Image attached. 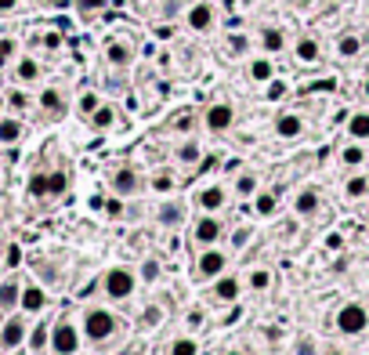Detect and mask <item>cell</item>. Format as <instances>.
Masks as SVG:
<instances>
[{
  "mask_svg": "<svg viewBox=\"0 0 369 355\" xmlns=\"http://www.w3.org/2000/svg\"><path fill=\"white\" fill-rule=\"evenodd\" d=\"M83 337L87 341H95V344H105L109 337L116 333V316L109 308H87L83 312Z\"/></svg>",
  "mask_w": 369,
  "mask_h": 355,
  "instance_id": "6da1fadb",
  "label": "cell"
},
{
  "mask_svg": "<svg viewBox=\"0 0 369 355\" xmlns=\"http://www.w3.org/2000/svg\"><path fill=\"white\" fill-rule=\"evenodd\" d=\"M185 26L192 29V33H214V26H217V8H214V0H195V4H188V11H185Z\"/></svg>",
  "mask_w": 369,
  "mask_h": 355,
  "instance_id": "7a4b0ae2",
  "label": "cell"
},
{
  "mask_svg": "<svg viewBox=\"0 0 369 355\" xmlns=\"http://www.w3.org/2000/svg\"><path fill=\"white\" fill-rule=\"evenodd\" d=\"M365 326H369V308H365V305L351 301V305H344V308L337 312V330L344 333V337L365 333Z\"/></svg>",
  "mask_w": 369,
  "mask_h": 355,
  "instance_id": "3957f363",
  "label": "cell"
},
{
  "mask_svg": "<svg viewBox=\"0 0 369 355\" xmlns=\"http://www.w3.org/2000/svg\"><path fill=\"white\" fill-rule=\"evenodd\" d=\"M134 272L130 268H123V265H116V268H109L105 272V294L113 298V301H127L130 294H134Z\"/></svg>",
  "mask_w": 369,
  "mask_h": 355,
  "instance_id": "277c9868",
  "label": "cell"
},
{
  "mask_svg": "<svg viewBox=\"0 0 369 355\" xmlns=\"http://www.w3.org/2000/svg\"><path fill=\"white\" fill-rule=\"evenodd\" d=\"M80 337H83V330H76L73 323H55L51 326V351L55 355H76Z\"/></svg>",
  "mask_w": 369,
  "mask_h": 355,
  "instance_id": "5b68a950",
  "label": "cell"
},
{
  "mask_svg": "<svg viewBox=\"0 0 369 355\" xmlns=\"http://www.w3.org/2000/svg\"><path fill=\"white\" fill-rule=\"evenodd\" d=\"M203 127L210 134H225L235 127V109L228 106V102H214V106L203 109Z\"/></svg>",
  "mask_w": 369,
  "mask_h": 355,
  "instance_id": "8992f818",
  "label": "cell"
},
{
  "mask_svg": "<svg viewBox=\"0 0 369 355\" xmlns=\"http://www.w3.org/2000/svg\"><path fill=\"white\" fill-rule=\"evenodd\" d=\"M105 62H109L113 69H127L130 62H134V40L123 36V33L113 36V40L105 44Z\"/></svg>",
  "mask_w": 369,
  "mask_h": 355,
  "instance_id": "52a82bcc",
  "label": "cell"
},
{
  "mask_svg": "<svg viewBox=\"0 0 369 355\" xmlns=\"http://www.w3.org/2000/svg\"><path fill=\"white\" fill-rule=\"evenodd\" d=\"M221 236H225V225L217 221L214 214H203L200 221L192 225V243L200 246V250H203V246H214V243L221 239Z\"/></svg>",
  "mask_w": 369,
  "mask_h": 355,
  "instance_id": "ba28073f",
  "label": "cell"
},
{
  "mask_svg": "<svg viewBox=\"0 0 369 355\" xmlns=\"http://www.w3.org/2000/svg\"><path fill=\"white\" fill-rule=\"evenodd\" d=\"M228 268V254L225 250H217V246H203V254L200 261H195V272H200L203 279H217Z\"/></svg>",
  "mask_w": 369,
  "mask_h": 355,
  "instance_id": "9c48e42d",
  "label": "cell"
},
{
  "mask_svg": "<svg viewBox=\"0 0 369 355\" xmlns=\"http://www.w3.org/2000/svg\"><path fill=\"white\" fill-rule=\"evenodd\" d=\"M109 185H113L116 196H134L141 189V174L134 171V167H116L113 178H109Z\"/></svg>",
  "mask_w": 369,
  "mask_h": 355,
  "instance_id": "30bf717a",
  "label": "cell"
},
{
  "mask_svg": "<svg viewBox=\"0 0 369 355\" xmlns=\"http://www.w3.org/2000/svg\"><path fill=\"white\" fill-rule=\"evenodd\" d=\"M293 58L300 62V66H319V62H322V44L315 36L304 33V36L293 40Z\"/></svg>",
  "mask_w": 369,
  "mask_h": 355,
  "instance_id": "8fae6325",
  "label": "cell"
},
{
  "mask_svg": "<svg viewBox=\"0 0 369 355\" xmlns=\"http://www.w3.org/2000/svg\"><path fill=\"white\" fill-rule=\"evenodd\" d=\"M246 76H250L253 83H260V88H268V83L275 80V62H272V55H257V58H250Z\"/></svg>",
  "mask_w": 369,
  "mask_h": 355,
  "instance_id": "7c38bea8",
  "label": "cell"
},
{
  "mask_svg": "<svg viewBox=\"0 0 369 355\" xmlns=\"http://www.w3.org/2000/svg\"><path fill=\"white\" fill-rule=\"evenodd\" d=\"M22 341H26V319H8L4 326H0V348L4 351H15Z\"/></svg>",
  "mask_w": 369,
  "mask_h": 355,
  "instance_id": "4fadbf2b",
  "label": "cell"
},
{
  "mask_svg": "<svg viewBox=\"0 0 369 355\" xmlns=\"http://www.w3.org/2000/svg\"><path fill=\"white\" fill-rule=\"evenodd\" d=\"M36 106H40L43 113H48V116H62V113H65V95H62L58 83H48V88L40 91Z\"/></svg>",
  "mask_w": 369,
  "mask_h": 355,
  "instance_id": "5bb4252c",
  "label": "cell"
},
{
  "mask_svg": "<svg viewBox=\"0 0 369 355\" xmlns=\"http://www.w3.org/2000/svg\"><path fill=\"white\" fill-rule=\"evenodd\" d=\"M275 134H279V138H286V141L300 138V134H304V120H300L297 113H290V109H286V113H279V116H275Z\"/></svg>",
  "mask_w": 369,
  "mask_h": 355,
  "instance_id": "9a60e30c",
  "label": "cell"
},
{
  "mask_svg": "<svg viewBox=\"0 0 369 355\" xmlns=\"http://www.w3.org/2000/svg\"><path fill=\"white\" fill-rule=\"evenodd\" d=\"M225 200H228V193L221 189V185H207V189H200L195 193V203H200V211H221L225 207Z\"/></svg>",
  "mask_w": 369,
  "mask_h": 355,
  "instance_id": "2e32d148",
  "label": "cell"
},
{
  "mask_svg": "<svg viewBox=\"0 0 369 355\" xmlns=\"http://www.w3.org/2000/svg\"><path fill=\"white\" fill-rule=\"evenodd\" d=\"M286 44H290V40H286V33H282L279 26H265V29H260V51H265V55L286 51Z\"/></svg>",
  "mask_w": 369,
  "mask_h": 355,
  "instance_id": "e0dca14e",
  "label": "cell"
},
{
  "mask_svg": "<svg viewBox=\"0 0 369 355\" xmlns=\"http://www.w3.org/2000/svg\"><path fill=\"white\" fill-rule=\"evenodd\" d=\"M319 207H322L319 189H300V193H297V200H293V211H297L300 218H312V214H319Z\"/></svg>",
  "mask_w": 369,
  "mask_h": 355,
  "instance_id": "ac0fdd59",
  "label": "cell"
},
{
  "mask_svg": "<svg viewBox=\"0 0 369 355\" xmlns=\"http://www.w3.org/2000/svg\"><path fill=\"white\" fill-rule=\"evenodd\" d=\"M15 80H18V83L40 80V62H36L33 55H18V58H15Z\"/></svg>",
  "mask_w": 369,
  "mask_h": 355,
  "instance_id": "d6986e66",
  "label": "cell"
},
{
  "mask_svg": "<svg viewBox=\"0 0 369 355\" xmlns=\"http://www.w3.org/2000/svg\"><path fill=\"white\" fill-rule=\"evenodd\" d=\"M239 294H243V283H239L235 276H217V283H214L217 301H239Z\"/></svg>",
  "mask_w": 369,
  "mask_h": 355,
  "instance_id": "ffe728a7",
  "label": "cell"
},
{
  "mask_svg": "<svg viewBox=\"0 0 369 355\" xmlns=\"http://www.w3.org/2000/svg\"><path fill=\"white\" fill-rule=\"evenodd\" d=\"M365 160H369V153H365V145H362V141H347L344 149H340V163L347 167V171H358Z\"/></svg>",
  "mask_w": 369,
  "mask_h": 355,
  "instance_id": "44dd1931",
  "label": "cell"
},
{
  "mask_svg": "<svg viewBox=\"0 0 369 355\" xmlns=\"http://www.w3.org/2000/svg\"><path fill=\"white\" fill-rule=\"evenodd\" d=\"M116 106H109V102H102V106L91 113V116H87V123H91V127L95 131H109V127H116Z\"/></svg>",
  "mask_w": 369,
  "mask_h": 355,
  "instance_id": "7402d4cb",
  "label": "cell"
},
{
  "mask_svg": "<svg viewBox=\"0 0 369 355\" xmlns=\"http://www.w3.org/2000/svg\"><path fill=\"white\" fill-rule=\"evenodd\" d=\"M347 138L351 141H369V109H358L347 116Z\"/></svg>",
  "mask_w": 369,
  "mask_h": 355,
  "instance_id": "603a6c76",
  "label": "cell"
},
{
  "mask_svg": "<svg viewBox=\"0 0 369 355\" xmlns=\"http://www.w3.org/2000/svg\"><path fill=\"white\" fill-rule=\"evenodd\" d=\"M358 55H362V36H358V33H344V36L337 40V58L351 62V58H358Z\"/></svg>",
  "mask_w": 369,
  "mask_h": 355,
  "instance_id": "cb8c5ba5",
  "label": "cell"
},
{
  "mask_svg": "<svg viewBox=\"0 0 369 355\" xmlns=\"http://www.w3.org/2000/svg\"><path fill=\"white\" fill-rule=\"evenodd\" d=\"M174 160H178V163H200L203 160V145L195 138H185L178 149H174Z\"/></svg>",
  "mask_w": 369,
  "mask_h": 355,
  "instance_id": "d4e9b609",
  "label": "cell"
},
{
  "mask_svg": "<svg viewBox=\"0 0 369 355\" xmlns=\"http://www.w3.org/2000/svg\"><path fill=\"white\" fill-rule=\"evenodd\" d=\"M18 305L26 308V312H40L43 305H48V298H43V290H40L36 283H29V286H22V298H18Z\"/></svg>",
  "mask_w": 369,
  "mask_h": 355,
  "instance_id": "484cf974",
  "label": "cell"
},
{
  "mask_svg": "<svg viewBox=\"0 0 369 355\" xmlns=\"http://www.w3.org/2000/svg\"><path fill=\"white\" fill-rule=\"evenodd\" d=\"M22 120H15V116H0V145H15L18 138H22Z\"/></svg>",
  "mask_w": 369,
  "mask_h": 355,
  "instance_id": "4316f807",
  "label": "cell"
},
{
  "mask_svg": "<svg viewBox=\"0 0 369 355\" xmlns=\"http://www.w3.org/2000/svg\"><path fill=\"white\" fill-rule=\"evenodd\" d=\"M344 196L347 200H362V196H369V174H351L344 181Z\"/></svg>",
  "mask_w": 369,
  "mask_h": 355,
  "instance_id": "83f0119b",
  "label": "cell"
},
{
  "mask_svg": "<svg viewBox=\"0 0 369 355\" xmlns=\"http://www.w3.org/2000/svg\"><path fill=\"white\" fill-rule=\"evenodd\" d=\"M160 225H181L185 221V207L181 203H174V200H167L163 207H160Z\"/></svg>",
  "mask_w": 369,
  "mask_h": 355,
  "instance_id": "f1b7e54d",
  "label": "cell"
},
{
  "mask_svg": "<svg viewBox=\"0 0 369 355\" xmlns=\"http://www.w3.org/2000/svg\"><path fill=\"white\" fill-rule=\"evenodd\" d=\"M18 298H22V286H18L15 279H4V283H0V308H4V312H11V308L18 305Z\"/></svg>",
  "mask_w": 369,
  "mask_h": 355,
  "instance_id": "f546056e",
  "label": "cell"
},
{
  "mask_svg": "<svg viewBox=\"0 0 369 355\" xmlns=\"http://www.w3.org/2000/svg\"><path fill=\"white\" fill-rule=\"evenodd\" d=\"M102 106V98H98V91H80V98H76V113L87 120V116H91L95 109Z\"/></svg>",
  "mask_w": 369,
  "mask_h": 355,
  "instance_id": "4dcf8cb0",
  "label": "cell"
},
{
  "mask_svg": "<svg viewBox=\"0 0 369 355\" xmlns=\"http://www.w3.org/2000/svg\"><path fill=\"white\" fill-rule=\"evenodd\" d=\"M18 58V40L15 36H0V69H8Z\"/></svg>",
  "mask_w": 369,
  "mask_h": 355,
  "instance_id": "1f68e13d",
  "label": "cell"
},
{
  "mask_svg": "<svg viewBox=\"0 0 369 355\" xmlns=\"http://www.w3.org/2000/svg\"><path fill=\"white\" fill-rule=\"evenodd\" d=\"M65 189H69L65 171H48V196H65Z\"/></svg>",
  "mask_w": 369,
  "mask_h": 355,
  "instance_id": "d6a6232c",
  "label": "cell"
},
{
  "mask_svg": "<svg viewBox=\"0 0 369 355\" xmlns=\"http://www.w3.org/2000/svg\"><path fill=\"white\" fill-rule=\"evenodd\" d=\"M275 207H279L275 193H260V196L253 200V211H257L260 218H268V214H275Z\"/></svg>",
  "mask_w": 369,
  "mask_h": 355,
  "instance_id": "836d02e7",
  "label": "cell"
},
{
  "mask_svg": "<svg viewBox=\"0 0 369 355\" xmlns=\"http://www.w3.org/2000/svg\"><path fill=\"white\" fill-rule=\"evenodd\" d=\"M109 4H113V0H73V8L87 18V15H98V11H105Z\"/></svg>",
  "mask_w": 369,
  "mask_h": 355,
  "instance_id": "e575fe53",
  "label": "cell"
},
{
  "mask_svg": "<svg viewBox=\"0 0 369 355\" xmlns=\"http://www.w3.org/2000/svg\"><path fill=\"white\" fill-rule=\"evenodd\" d=\"M26 193H29V196H36V200H43V196H48V174H29V181H26Z\"/></svg>",
  "mask_w": 369,
  "mask_h": 355,
  "instance_id": "d590c367",
  "label": "cell"
},
{
  "mask_svg": "<svg viewBox=\"0 0 369 355\" xmlns=\"http://www.w3.org/2000/svg\"><path fill=\"white\" fill-rule=\"evenodd\" d=\"M48 344H51V326H48V323H40V326L33 330V341H29V348H33V351H43Z\"/></svg>",
  "mask_w": 369,
  "mask_h": 355,
  "instance_id": "8d00e7d4",
  "label": "cell"
},
{
  "mask_svg": "<svg viewBox=\"0 0 369 355\" xmlns=\"http://www.w3.org/2000/svg\"><path fill=\"white\" fill-rule=\"evenodd\" d=\"M170 355H200V341H192V337H178L170 344Z\"/></svg>",
  "mask_w": 369,
  "mask_h": 355,
  "instance_id": "74e56055",
  "label": "cell"
},
{
  "mask_svg": "<svg viewBox=\"0 0 369 355\" xmlns=\"http://www.w3.org/2000/svg\"><path fill=\"white\" fill-rule=\"evenodd\" d=\"M268 286H272V272H268V268H253V272H250V290L260 294V290H268Z\"/></svg>",
  "mask_w": 369,
  "mask_h": 355,
  "instance_id": "f35d334b",
  "label": "cell"
},
{
  "mask_svg": "<svg viewBox=\"0 0 369 355\" xmlns=\"http://www.w3.org/2000/svg\"><path fill=\"white\" fill-rule=\"evenodd\" d=\"M225 48H228V55H232V58H239V55H246V48H250V40L235 33V36H228V44H225Z\"/></svg>",
  "mask_w": 369,
  "mask_h": 355,
  "instance_id": "ab89813d",
  "label": "cell"
},
{
  "mask_svg": "<svg viewBox=\"0 0 369 355\" xmlns=\"http://www.w3.org/2000/svg\"><path fill=\"white\" fill-rule=\"evenodd\" d=\"M141 279H145V283H156V279H160V261H156V258L141 261Z\"/></svg>",
  "mask_w": 369,
  "mask_h": 355,
  "instance_id": "60d3db41",
  "label": "cell"
},
{
  "mask_svg": "<svg viewBox=\"0 0 369 355\" xmlns=\"http://www.w3.org/2000/svg\"><path fill=\"white\" fill-rule=\"evenodd\" d=\"M235 193H239V196H253V193H257V178H253V174H243V178L235 181Z\"/></svg>",
  "mask_w": 369,
  "mask_h": 355,
  "instance_id": "b9f144b4",
  "label": "cell"
},
{
  "mask_svg": "<svg viewBox=\"0 0 369 355\" xmlns=\"http://www.w3.org/2000/svg\"><path fill=\"white\" fill-rule=\"evenodd\" d=\"M195 127V116L185 109V113H178V120H174V131H178V134H188Z\"/></svg>",
  "mask_w": 369,
  "mask_h": 355,
  "instance_id": "7bdbcfd3",
  "label": "cell"
},
{
  "mask_svg": "<svg viewBox=\"0 0 369 355\" xmlns=\"http://www.w3.org/2000/svg\"><path fill=\"white\" fill-rule=\"evenodd\" d=\"M319 348H315V337H297V344H293V355H315Z\"/></svg>",
  "mask_w": 369,
  "mask_h": 355,
  "instance_id": "ee69618b",
  "label": "cell"
},
{
  "mask_svg": "<svg viewBox=\"0 0 369 355\" xmlns=\"http://www.w3.org/2000/svg\"><path fill=\"white\" fill-rule=\"evenodd\" d=\"M152 189H156V193H170L174 189V178L163 171V174H156V178H152Z\"/></svg>",
  "mask_w": 369,
  "mask_h": 355,
  "instance_id": "f6af8a7d",
  "label": "cell"
},
{
  "mask_svg": "<svg viewBox=\"0 0 369 355\" xmlns=\"http://www.w3.org/2000/svg\"><path fill=\"white\" fill-rule=\"evenodd\" d=\"M203 323H207V316H203L200 308H192V312H188V326H192V330H200Z\"/></svg>",
  "mask_w": 369,
  "mask_h": 355,
  "instance_id": "bcb514c9",
  "label": "cell"
},
{
  "mask_svg": "<svg viewBox=\"0 0 369 355\" xmlns=\"http://www.w3.org/2000/svg\"><path fill=\"white\" fill-rule=\"evenodd\" d=\"M18 4H22V0H0V15H11V11H18Z\"/></svg>",
  "mask_w": 369,
  "mask_h": 355,
  "instance_id": "7dc6e473",
  "label": "cell"
},
{
  "mask_svg": "<svg viewBox=\"0 0 369 355\" xmlns=\"http://www.w3.org/2000/svg\"><path fill=\"white\" fill-rule=\"evenodd\" d=\"M105 207H109V214H113V218H120V214H123V203H120V196H116V200H109Z\"/></svg>",
  "mask_w": 369,
  "mask_h": 355,
  "instance_id": "c3c4849f",
  "label": "cell"
},
{
  "mask_svg": "<svg viewBox=\"0 0 369 355\" xmlns=\"http://www.w3.org/2000/svg\"><path fill=\"white\" fill-rule=\"evenodd\" d=\"M195 167H200V171H214V167H217V156H203Z\"/></svg>",
  "mask_w": 369,
  "mask_h": 355,
  "instance_id": "681fc988",
  "label": "cell"
},
{
  "mask_svg": "<svg viewBox=\"0 0 369 355\" xmlns=\"http://www.w3.org/2000/svg\"><path fill=\"white\" fill-rule=\"evenodd\" d=\"M22 261V250L18 246H8V265H18Z\"/></svg>",
  "mask_w": 369,
  "mask_h": 355,
  "instance_id": "f907efd6",
  "label": "cell"
},
{
  "mask_svg": "<svg viewBox=\"0 0 369 355\" xmlns=\"http://www.w3.org/2000/svg\"><path fill=\"white\" fill-rule=\"evenodd\" d=\"M282 91H286V88H282V83H279V80H272V83H268V95H272V98H279Z\"/></svg>",
  "mask_w": 369,
  "mask_h": 355,
  "instance_id": "816d5d0a",
  "label": "cell"
},
{
  "mask_svg": "<svg viewBox=\"0 0 369 355\" xmlns=\"http://www.w3.org/2000/svg\"><path fill=\"white\" fill-rule=\"evenodd\" d=\"M43 44H48V48H58L62 36H58V33H48V36H43Z\"/></svg>",
  "mask_w": 369,
  "mask_h": 355,
  "instance_id": "f5cc1de1",
  "label": "cell"
},
{
  "mask_svg": "<svg viewBox=\"0 0 369 355\" xmlns=\"http://www.w3.org/2000/svg\"><path fill=\"white\" fill-rule=\"evenodd\" d=\"M11 102H15V106H18V109H22V106H29V98H26V95H22V91H15V95H11Z\"/></svg>",
  "mask_w": 369,
  "mask_h": 355,
  "instance_id": "db71d44e",
  "label": "cell"
},
{
  "mask_svg": "<svg viewBox=\"0 0 369 355\" xmlns=\"http://www.w3.org/2000/svg\"><path fill=\"white\" fill-rule=\"evenodd\" d=\"M48 8H69V0H43Z\"/></svg>",
  "mask_w": 369,
  "mask_h": 355,
  "instance_id": "11a10c76",
  "label": "cell"
},
{
  "mask_svg": "<svg viewBox=\"0 0 369 355\" xmlns=\"http://www.w3.org/2000/svg\"><path fill=\"white\" fill-rule=\"evenodd\" d=\"M362 98H365V102H369V76H365V80H362Z\"/></svg>",
  "mask_w": 369,
  "mask_h": 355,
  "instance_id": "9f6ffc18",
  "label": "cell"
},
{
  "mask_svg": "<svg viewBox=\"0 0 369 355\" xmlns=\"http://www.w3.org/2000/svg\"><path fill=\"white\" fill-rule=\"evenodd\" d=\"M326 355H344V351H340V348H330V351H326Z\"/></svg>",
  "mask_w": 369,
  "mask_h": 355,
  "instance_id": "6f0895ef",
  "label": "cell"
},
{
  "mask_svg": "<svg viewBox=\"0 0 369 355\" xmlns=\"http://www.w3.org/2000/svg\"><path fill=\"white\" fill-rule=\"evenodd\" d=\"M0 326H4V308H0Z\"/></svg>",
  "mask_w": 369,
  "mask_h": 355,
  "instance_id": "680465c9",
  "label": "cell"
},
{
  "mask_svg": "<svg viewBox=\"0 0 369 355\" xmlns=\"http://www.w3.org/2000/svg\"><path fill=\"white\" fill-rule=\"evenodd\" d=\"M120 355H138V351H120Z\"/></svg>",
  "mask_w": 369,
  "mask_h": 355,
  "instance_id": "91938a15",
  "label": "cell"
},
{
  "mask_svg": "<svg viewBox=\"0 0 369 355\" xmlns=\"http://www.w3.org/2000/svg\"><path fill=\"white\" fill-rule=\"evenodd\" d=\"M228 355H243V351H228Z\"/></svg>",
  "mask_w": 369,
  "mask_h": 355,
  "instance_id": "94428289",
  "label": "cell"
},
{
  "mask_svg": "<svg viewBox=\"0 0 369 355\" xmlns=\"http://www.w3.org/2000/svg\"><path fill=\"white\" fill-rule=\"evenodd\" d=\"M141 4H148V0H141Z\"/></svg>",
  "mask_w": 369,
  "mask_h": 355,
  "instance_id": "6125c7cd",
  "label": "cell"
}]
</instances>
